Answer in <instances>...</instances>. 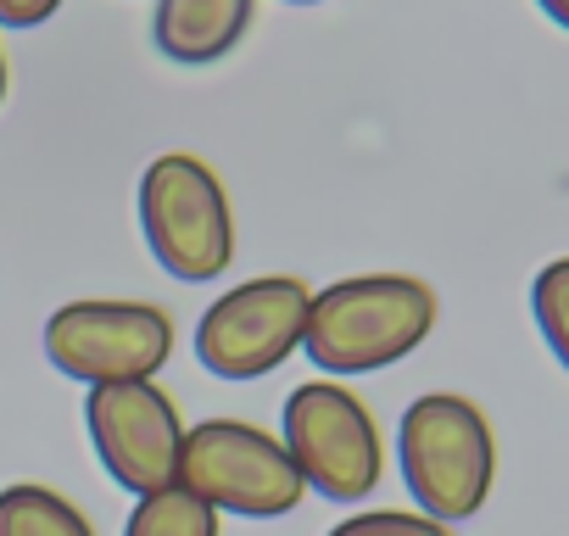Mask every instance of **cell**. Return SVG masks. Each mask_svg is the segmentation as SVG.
I'll return each instance as SVG.
<instances>
[{"label": "cell", "mask_w": 569, "mask_h": 536, "mask_svg": "<svg viewBox=\"0 0 569 536\" xmlns=\"http://www.w3.org/2000/svg\"><path fill=\"white\" fill-rule=\"evenodd\" d=\"M530 314H536V330L552 347V358L569 369V257H552L541 275H536Z\"/></svg>", "instance_id": "12"}, {"label": "cell", "mask_w": 569, "mask_h": 536, "mask_svg": "<svg viewBox=\"0 0 569 536\" xmlns=\"http://www.w3.org/2000/svg\"><path fill=\"white\" fill-rule=\"evenodd\" d=\"M84 425H90V441H96L107 475L123 492L151 497V492H168L179 480L184 419H179V403L162 386H151V380L90 386Z\"/></svg>", "instance_id": "8"}, {"label": "cell", "mask_w": 569, "mask_h": 536, "mask_svg": "<svg viewBox=\"0 0 569 536\" xmlns=\"http://www.w3.org/2000/svg\"><path fill=\"white\" fill-rule=\"evenodd\" d=\"M291 7H319V0H291Z\"/></svg>", "instance_id": "17"}, {"label": "cell", "mask_w": 569, "mask_h": 536, "mask_svg": "<svg viewBox=\"0 0 569 536\" xmlns=\"http://www.w3.org/2000/svg\"><path fill=\"white\" fill-rule=\"evenodd\" d=\"M536 7H541V12H547L558 29H569V0H536Z\"/></svg>", "instance_id": "15"}, {"label": "cell", "mask_w": 569, "mask_h": 536, "mask_svg": "<svg viewBox=\"0 0 569 536\" xmlns=\"http://www.w3.org/2000/svg\"><path fill=\"white\" fill-rule=\"evenodd\" d=\"M330 536H452V525H441L419 508H369V514L341 519Z\"/></svg>", "instance_id": "13"}, {"label": "cell", "mask_w": 569, "mask_h": 536, "mask_svg": "<svg viewBox=\"0 0 569 536\" xmlns=\"http://www.w3.org/2000/svg\"><path fill=\"white\" fill-rule=\"evenodd\" d=\"M0 536H96L84 508L40 480H12L0 492Z\"/></svg>", "instance_id": "10"}, {"label": "cell", "mask_w": 569, "mask_h": 536, "mask_svg": "<svg viewBox=\"0 0 569 536\" xmlns=\"http://www.w3.org/2000/svg\"><path fill=\"white\" fill-rule=\"evenodd\" d=\"M0 101H7V57H0Z\"/></svg>", "instance_id": "16"}, {"label": "cell", "mask_w": 569, "mask_h": 536, "mask_svg": "<svg viewBox=\"0 0 569 536\" xmlns=\"http://www.w3.org/2000/svg\"><path fill=\"white\" fill-rule=\"evenodd\" d=\"M62 0H0V23L7 29H40L46 18H57Z\"/></svg>", "instance_id": "14"}, {"label": "cell", "mask_w": 569, "mask_h": 536, "mask_svg": "<svg viewBox=\"0 0 569 536\" xmlns=\"http://www.w3.org/2000/svg\"><path fill=\"white\" fill-rule=\"evenodd\" d=\"M397 464L419 514L441 525L475 519L497 480V436L486 408L458 391H430L408 403L397 425Z\"/></svg>", "instance_id": "2"}, {"label": "cell", "mask_w": 569, "mask_h": 536, "mask_svg": "<svg viewBox=\"0 0 569 536\" xmlns=\"http://www.w3.org/2000/svg\"><path fill=\"white\" fill-rule=\"evenodd\" d=\"M284 453L302 486L330 503H358L386 475V441L369 403L336 380H308L284 397Z\"/></svg>", "instance_id": "4"}, {"label": "cell", "mask_w": 569, "mask_h": 536, "mask_svg": "<svg viewBox=\"0 0 569 536\" xmlns=\"http://www.w3.org/2000/svg\"><path fill=\"white\" fill-rule=\"evenodd\" d=\"M313 291L297 275H262L223 291L196 325V358L218 380H257L302 347Z\"/></svg>", "instance_id": "6"}, {"label": "cell", "mask_w": 569, "mask_h": 536, "mask_svg": "<svg viewBox=\"0 0 569 536\" xmlns=\"http://www.w3.org/2000/svg\"><path fill=\"white\" fill-rule=\"evenodd\" d=\"M251 0H157V51L173 62H218L240 46Z\"/></svg>", "instance_id": "9"}, {"label": "cell", "mask_w": 569, "mask_h": 536, "mask_svg": "<svg viewBox=\"0 0 569 536\" xmlns=\"http://www.w3.org/2000/svg\"><path fill=\"white\" fill-rule=\"evenodd\" d=\"M46 358L84 386L151 380L173 358V319L151 302H68L46 319Z\"/></svg>", "instance_id": "7"}, {"label": "cell", "mask_w": 569, "mask_h": 536, "mask_svg": "<svg viewBox=\"0 0 569 536\" xmlns=\"http://www.w3.org/2000/svg\"><path fill=\"white\" fill-rule=\"evenodd\" d=\"M123 536H218V508H207L184 486H168L129 508Z\"/></svg>", "instance_id": "11"}, {"label": "cell", "mask_w": 569, "mask_h": 536, "mask_svg": "<svg viewBox=\"0 0 569 536\" xmlns=\"http://www.w3.org/2000/svg\"><path fill=\"white\" fill-rule=\"evenodd\" d=\"M173 486H184L218 514H246V519H279L308 492L284 441H273L262 425L246 419H207L184 430Z\"/></svg>", "instance_id": "5"}, {"label": "cell", "mask_w": 569, "mask_h": 536, "mask_svg": "<svg viewBox=\"0 0 569 536\" xmlns=\"http://www.w3.org/2000/svg\"><path fill=\"white\" fill-rule=\"evenodd\" d=\"M140 229L151 257L179 280H212L234 257L223 179L190 151H168L140 173Z\"/></svg>", "instance_id": "3"}, {"label": "cell", "mask_w": 569, "mask_h": 536, "mask_svg": "<svg viewBox=\"0 0 569 536\" xmlns=\"http://www.w3.org/2000/svg\"><path fill=\"white\" fill-rule=\"evenodd\" d=\"M436 330V291L413 275H358L313 291L302 347L325 375H369Z\"/></svg>", "instance_id": "1"}]
</instances>
